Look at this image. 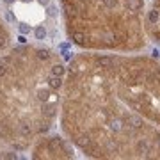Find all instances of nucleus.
Masks as SVG:
<instances>
[{"label":"nucleus","mask_w":160,"mask_h":160,"mask_svg":"<svg viewBox=\"0 0 160 160\" xmlns=\"http://www.w3.org/2000/svg\"><path fill=\"white\" fill-rule=\"evenodd\" d=\"M14 2H16V0H2V6H4V7H9V6H12Z\"/></svg>","instance_id":"8"},{"label":"nucleus","mask_w":160,"mask_h":160,"mask_svg":"<svg viewBox=\"0 0 160 160\" xmlns=\"http://www.w3.org/2000/svg\"><path fill=\"white\" fill-rule=\"evenodd\" d=\"M66 64L45 45L20 43L0 55V144L27 151L59 119Z\"/></svg>","instance_id":"2"},{"label":"nucleus","mask_w":160,"mask_h":160,"mask_svg":"<svg viewBox=\"0 0 160 160\" xmlns=\"http://www.w3.org/2000/svg\"><path fill=\"white\" fill-rule=\"evenodd\" d=\"M144 32L148 41L160 45V0H151L144 12Z\"/></svg>","instance_id":"6"},{"label":"nucleus","mask_w":160,"mask_h":160,"mask_svg":"<svg viewBox=\"0 0 160 160\" xmlns=\"http://www.w3.org/2000/svg\"><path fill=\"white\" fill-rule=\"evenodd\" d=\"M121 102L160 130V61L142 53H105Z\"/></svg>","instance_id":"4"},{"label":"nucleus","mask_w":160,"mask_h":160,"mask_svg":"<svg viewBox=\"0 0 160 160\" xmlns=\"http://www.w3.org/2000/svg\"><path fill=\"white\" fill-rule=\"evenodd\" d=\"M11 46H12V34L11 29H9V23L0 14V55L6 53Z\"/></svg>","instance_id":"7"},{"label":"nucleus","mask_w":160,"mask_h":160,"mask_svg":"<svg viewBox=\"0 0 160 160\" xmlns=\"http://www.w3.org/2000/svg\"><path fill=\"white\" fill-rule=\"evenodd\" d=\"M59 126L87 158H160V130L121 102L102 52L68 61Z\"/></svg>","instance_id":"1"},{"label":"nucleus","mask_w":160,"mask_h":160,"mask_svg":"<svg viewBox=\"0 0 160 160\" xmlns=\"http://www.w3.org/2000/svg\"><path fill=\"white\" fill-rule=\"evenodd\" d=\"M64 34L86 52L139 53L148 46L146 0H59Z\"/></svg>","instance_id":"3"},{"label":"nucleus","mask_w":160,"mask_h":160,"mask_svg":"<svg viewBox=\"0 0 160 160\" xmlns=\"http://www.w3.org/2000/svg\"><path fill=\"white\" fill-rule=\"evenodd\" d=\"M30 158L50 160V158H75V146L64 135L45 133L30 146Z\"/></svg>","instance_id":"5"}]
</instances>
